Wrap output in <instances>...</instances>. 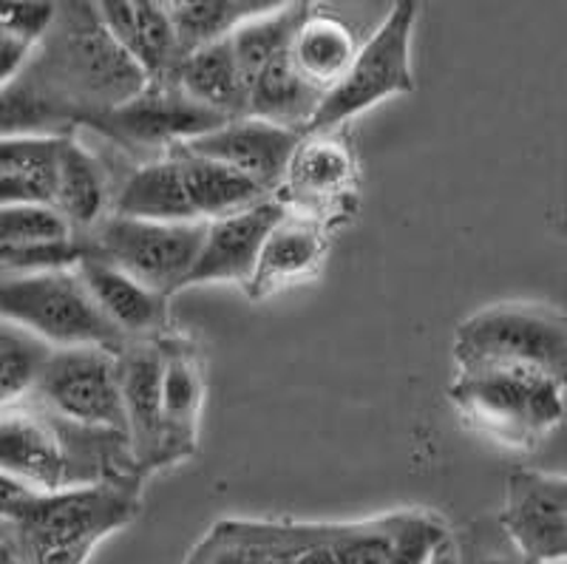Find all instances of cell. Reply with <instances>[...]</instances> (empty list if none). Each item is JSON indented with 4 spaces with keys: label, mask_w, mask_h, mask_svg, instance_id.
<instances>
[{
    "label": "cell",
    "mask_w": 567,
    "mask_h": 564,
    "mask_svg": "<svg viewBox=\"0 0 567 564\" xmlns=\"http://www.w3.org/2000/svg\"><path fill=\"white\" fill-rule=\"evenodd\" d=\"M148 83L109 32L100 3H60L27 69L0 89L3 136H69Z\"/></svg>",
    "instance_id": "obj_1"
},
{
    "label": "cell",
    "mask_w": 567,
    "mask_h": 564,
    "mask_svg": "<svg viewBox=\"0 0 567 564\" xmlns=\"http://www.w3.org/2000/svg\"><path fill=\"white\" fill-rule=\"evenodd\" d=\"M63 136H3L0 142V202L54 205L60 185Z\"/></svg>",
    "instance_id": "obj_18"
},
{
    "label": "cell",
    "mask_w": 567,
    "mask_h": 564,
    "mask_svg": "<svg viewBox=\"0 0 567 564\" xmlns=\"http://www.w3.org/2000/svg\"><path fill=\"white\" fill-rule=\"evenodd\" d=\"M105 27L123 45L128 58L145 71L151 83L174 80L182 63L179 34L168 3L154 0H103L100 3Z\"/></svg>",
    "instance_id": "obj_15"
},
{
    "label": "cell",
    "mask_w": 567,
    "mask_h": 564,
    "mask_svg": "<svg viewBox=\"0 0 567 564\" xmlns=\"http://www.w3.org/2000/svg\"><path fill=\"white\" fill-rule=\"evenodd\" d=\"M449 398L471 431L519 451L536 449L565 417L559 383L516 369L457 372Z\"/></svg>",
    "instance_id": "obj_4"
},
{
    "label": "cell",
    "mask_w": 567,
    "mask_h": 564,
    "mask_svg": "<svg viewBox=\"0 0 567 564\" xmlns=\"http://www.w3.org/2000/svg\"><path fill=\"white\" fill-rule=\"evenodd\" d=\"M0 312L3 321L40 335L54 349L97 347L116 355L128 343L97 307L80 269L3 276Z\"/></svg>",
    "instance_id": "obj_5"
},
{
    "label": "cell",
    "mask_w": 567,
    "mask_h": 564,
    "mask_svg": "<svg viewBox=\"0 0 567 564\" xmlns=\"http://www.w3.org/2000/svg\"><path fill=\"white\" fill-rule=\"evenodd\" d=\"M27 403L40 406L49 414L85 429L116 431L128 437L120 366L116 355L109 349H54L38 389Z\"/></svg>",
    "instance_id": "obj_8"
},
{
    "label": "cell",
    "mask_w": 567,
    "mask_h": 564,
    "mask_svg": "<svg viewBox=\"0 0 567 564\" xmlns=\"http://www.w3.org/2000/svg\"><path fill=\"white\" fill-rule=\"evenodd\" d=\"M429 564H460L457 545H454V533H452V536H449V539H445V542L437 547V551L432 553V558H429Z\"/></svg>",
    "instance_id": "obj_36"
},
{
    "label": "cell",
    "mask_w": 567,
    "mask_h": 564,
    "mask_svg": "<svg viewBox=\"0 0 567 564\" xmlns=\"http://www.w3.org/2000/svg\"><path fill=\"white\" fill-rule=\"evenodd\" d=\"M310 3H278L272 12L261 14L256 20H247L245 27L233 32V49L239 58L241 71H245L247 85L281 54L290 52L292 40H296L298 29L303 27V20L310 18Z\"/></svg>",
    "instance_id": "obj_26"
},
{
    "label": "cell",
    "mask_w": 567,
    "mask_h": 564,
    "mask_svg": "<svg viewBox=\"0 0 567 564\" xmlns=\"http://www.w3.org/2000/svg\"><path fill=\"white\" fill-rule=\"evenodd\" d=\"M80 238L89 244L91 256L105 258L136 281L148 284L151 289L171 298L176 289L190 287L205 247L207 222L162 225V222L109 216L97 230Z\"/></svg>",
    "instance_id": "obj_7"
},
{
    "label": "cell",
    "mask_w": 567,
    "mask_h": 564,
    "mask_svg": "<svg viewBox=\"0 0 567 564\" xmlns=\"http://www.w3.org/2000/svg\"><path fill=\"white\" fill-rule=\"evenodd\" d=\"M327 94L301 78V71L292 63L290 52L272 60L250 85V114L256 120L272 122L281 129L307 134L310 122L316 120L318 109Z\"/></svg>",
    "instance_id": "obj_21"
},
{
    "label": "cell",
    "mask_w": 567,
    "mask_h": 564,
    "mask_svg": "<svg viewBox=\"0 0 567 564\" xmlns=\"http://www.w3.org/2000/svg\"><path fill=\"white\" fill-rule=\"evenodd\" d=\"M140 513V482L40 494L3 476V564H83Z\"/></svg>",
    "instance_id": "obj_2"
},
{
    "label": "cell",
    "mask_w": 567,
    "mask_h": 564,
    "mask_svg": "<svg viewBox=\"0 0 567 564\" xmlns=\"http://www.w3.org/2000/svg\"><path fill=\"white\" fill-rule=\"evenodd\" d=\"M454 363L457 372H534L567 389V315L536 301L480 309L457 327Z\"/></svg>",
    "instance_id": "obj_3"
},
{
    "label": "cell",
    "mask_w": 567,
    "mask_h": 564,
    "mask_svg": "<svg viewBox=\"0 0 567 564\" xmlns=\"http://www.w3.org/2000/svg\"><path fill=\"white\" fill-rule=\"evenodd\" d=\"M165 372H162V414H165V465L187 460L199 445V417L205 406L202 360L185 338H162Z\"/></svg>",
    "instance_id": "obj_16"
},
{
    "label": "cell",
    "mask_w": 567,
    "mask_h": 564,
    "mask_svg": "<svg viewBox=\"0 0 567 564\" xmlns=\"http://www.w3.org/2000/svg\"><path fill=\"white\" fill-rule=\"evenodd\" d=\"M54 207L74 225L78 236L94 233L114 213L109 174H105L103 162L89 148H83V142L74 134L63 136L60 185Z\"/></svg>",
    "instance_id": "obj_20"
},
{
    "label": "cell",
    "mask_w": 567,
    "mask_h": 564,
    "mask_svg": "<svg viewBox=\"0 0 567 564\" xmlns=\"http://www.w3.org/2000/svg\"><path fill=\"white\" fill-rule=\"evenodd\" d=\"M290 216L284 202L267 199L250 211L207 222V238L190 284H250L270 233Z\"/></svg>",
    "instance_id": "obj_13"
},
{
    "label": "cell",
    "mask_w": 567,
    "mask_h": 564,
    "mask_svg": "<svg viewBox=\"0 0 567 564\" xmlns=\"http://www.w3.org/2000/svg\"><path fill=\"white\" fill-rule=\"evenodd\" d=\"M225 122L230 120L196 103L179 83L162 80L145 85V91L136 94L131 103L91 120L85 129L109 136L111 142H120L125 148L171 154L187 142L221 129Z\"/></svg>",
    "instance_id": "obj_9"
},
{
    "label": "cell",
    "mask_w": 567,
    "mask_h": 564,
    "mask_svg": "<svg viewBox=\"0 0 567 564\" xmlns=\"http://www.w3.org/2000/svg\"><path fill=\"white\" fill-rule=\"evenodd\" d=\"M54 347L40 335L3 321L0 327V403H27L52 360Z\"/></svg>",
    "instance_id": "obj_27"
},
{
    "label": "cell",
    "mask_w": 567,
    "mask_h": 564,
    "mask_svg": "<svg viewBox=\"0 0 567 564\" xmlns=\"http://www.w3.org/2000/svg\"><path fill=\"white\" fill-rule=\"evenodd\" d=\"M323 256V236L318 225L303 218L287 216L267 238L261 258H258L256 276L247 284L252 298H265L284 284L310 276Z\"/></svg>",
    "instance_id": "obj_24"
},
{
    "label": "cell",
    "mask_w": 567,
    "mask_h": 564,
    "mask_svg": "<svg viewBox=\"0 0 567 564\" xmlns=\"http://www.w3.org/2000/svg\"><path fill=\"white\" fill-rule=\"evenodd\" d=\"M358 43L347 23H341L332 14L312 12L298 29L296 40L290 45V58L303 80H310L316 89L329 94L341 85L358 58Z\"/></svg>",
    "instance_id": "obj_23"
},
{
    "label": "cell",
    "mask_w": 567,
    "mask_h": 564,
    "mask_svg": "<svg viewBox=\"0 0 567 564\" xmlns=\"http://www.w3.org/2000/svg\"><path fill=\"white\" fill-rule=\"evenodd\" d=\"M417 20V3L400 0L394 3L389 18L383 20L378 32L361 45L352 69L332 89L318 109L316 120L303 136H321L338 129L352 116L374 109L389 96L409 94L414 89L412 74V32Z\"/></svg>",
    "instance_id": "obj_6"
},
{
    "label": "cell",
    "mask_w": 567,
    "mask_h": 564,
    "mask_svg": "<svg viewBox=\"0 0 567 564\" xmlns=\"http://www.w3.org/2000/svg\"><path fill=\"white\" fill-rule=\"evenodd\" d=\"M460 564H530L508 527L496 516H480L454 533Z\"/></svg>",
    "instance_id": "obj_31"
},
{
    "label": "cell",
    "mask_w": 567,
    "mask_h": 564,
    "mask_svg": "<svg viewBox=\"0 0 567 564\" xmlns=\"http://www.w3.org/2000/svg\"><path fill=\"white\" fill-rule=\"evenodd\" d=\"M171 154L182 162L187 196H190V205L202 222H216V218L250 211V207L272 199L270 191H265L250 176L221 165V162L194 156L187 151H171Z\"/></svg>",
    "instance_id": "obj_22"
},
{
    "label": "cell",
    "mask_w": 567,
    "mask_h": 564,
    "mask_svg": "<svg viewBox=\"0 0 567 564\" xmlns=\"http://www.w3.org/2000/svg\"><path fill=\"white\" fill-rule=\"evenodd\" d=\"M406 513H392L381 520L332 525V547L338 564H389L398 551Z\"/></svg>",
    "instance_id": "obj_29"
},
{
    "label": "cell",
    "mask_w": 567,
    "mask_h": 564,
    "mask_svg": "<svg viewBox=\"0 0 567 564\" xmlns=\"http://www.w3.org/2000/svg\"><path fill=\"white\" fill-rule=\"evenodd\" d=\"M38 45L18 34L0 32V85H9L20 71L27 69Z\"/></svg>",
    "instance_id": "obj_35"
},
{
    "label": "cell",
    "mask_w": 567,
    "mask_h": 564,
    "mask_svg": "<svg viewBox=\"0 0 567 564\" xmlns=\"http://www.w3.org/2000/svg\"><path fill=\"white\" fill-rule=\"evenodd\" d=\"M449 536H452V531L434 513L409 511L406 525H403V533H400L398 551H394V558L389 564H429L432 553Z\"/></svg>",
    "instance_id": "obj_33"
},
{
    "label": "cell",
    "mask_w": 567,
    "mask_h": 564,
    "mask_svg": "<svg viewBox=\"0 0 567 564\" xmlns=\"http://www.w3.org/2000/svg\"><path fill=\"white\" fill-rule=\"evenodd\" d=\"M89 256V244L83 238L54 244H32V247H0V269L3 276H40V273H60L78 269Z\"/></svg>",
    "instance_id": "obj_32"
},
{
    "label": "cell",
    "mask_w": 567,
    "mask_h": 564,
    "mask_svg": "<svg viewBox=\"0 0 567 564\" xmlns=\"http://www.w3.org/2000/svg\"><path fill=\"white\" fill-rule=\"evenodd\" d=\"M111 216L140 218V222H162V225H185L202 222L187 196L182 162L174 154L142 162L134 174L123 182L114 196Z\"/></svg>",
    "instance_id": "obj_17"
},
{
    "label": "cell",
    "mask_w": 567,
    "mask_h": 564,
    "mask_svg": "<svg viewBox=\"0 0 567 564\" xmlns=\"http://www.w3.org/2000/svg\"><path fill=\"white\" fill-rule=\"evenodd\" d=\"M276 7L272 0H174L168 9L179 34L182 60L233 38L247 20L261 18Z\"/></svg>",
    "instance_id": "obj_25"
},
{
    "label": "cell",
    "mask_w": 567,
    "mask_h": 564,
    "mask_svg": "<svg viewBox=\"0 0 567 564\" xmlns=\"http://www.w3.org/2000/svg\"><path fill=\"white\" fill-rule=\"evenodd\" d=\"M499 520L530 564H567V476L511 471Z\"/></svg>",
    "instance_id": "obj_10"
},
{
    "label": "cell",
    "mask_w": 567,
    "mask_h": 564,
    "mask_svg": "<svg viewBox=\"0 0 567 564\" xmlns=\"http://www.w3.org/2000/svg\"><path fill=\"white\" fill-rule=\"evenodd\" d=\"M174 83L225 120H245L250 114V85L230 38L182 60Z\"/></svg>",
    "instance_id": "obj_19"
},
{
    "label": "cell",
    "mask_w": 567,
    "mask_h": 564,
    "mask_svg": "<svg viewBox=\"0 0 567 564\" xmlns=\"http://www.w3.org/2000/svg\"><path fill=\"white\" fill-rule=\"evenodd\" d=\"M301 142L303 134H298V131L281 129V125L256 120V116H245V120L225 122L221 129L187 142L176 151L221 162V165L250 176L252 182L272 193V187L281 185L290 174L292 156H296Z\"/></svg>",
    "instance_id": "obj_11"
},
{
    "label": "cell",
    "mask_w": 567,
    "mask_h": 564,
    "mask_svg": "<svg viewBox=\"0 0 567 564\" xmlns=\"http://www.w3.org/2000/svg\"><path fill=\"white\" fill-rule=\"evenodd\" d=\"M128 437L136 465L145 476L165 469V414H162V372L165 355L159 340H128L116 352Z\"/></svg>",
    "instance_id": "obj_12"
},
{
    "label": "cell",
    "mask_w": 567,
    "mask_h": 564,
    "mask_svg": "<svg viewBox=\"0 0 567 564\" xmlns=\"http://www.w3.org/2000/svg\"><path fill=\"white\" fill-rule=\"evenodd\" d=\"M78 269L97 307L125 340H162L174 335L168 296L91 253Z\"/></svg>",
    "instance_id": "obj_14"
},
{
    "label": "cell",
    "mask_w": 567,
    "mask_h": 564,
    "mask_svg": "<svg viewBox=\"0 0 567 564\" xmlns=\"http://www.w3.org/2000/svg\"><path fill=\"white\" fill-rule=\"evenodd\" d=\"M354 162L343 142L329 140V136H303L292 156L290 182L292 191L307 199H323V196H336L352 182Z\"/></svg>",
    "instance_id": "obj_28"
},
{
    "label": "cell",
    "mask_w": 567,
    "mask_h": 564,
    "mask_svg": "<svg viewBox=\"0 0 567 564\" xmlns=\"http://www.w3.org/2000/svg\"><path fill=\"white\" fill-rule=\"evenodd\" d=\"M60 3H3L0 7V32L18 34L38 45L58 20Z\"/></svg>",
    "instance_id": "obj_34"
},
{
    "label": "cell",
    "mask_w": 567,
    "mask_h": 564,
    "mask_svg": "<svg viewBox=\"0 0 567 564\" xmlns=\"http://www.w3.org/2000/svg\"><path fill=\"white\" fill-rule=\"evenodd\" d=\"M78 238V230L54 205L0 207V247H32Z\"/></svg>",
    "instance_id": "obj_30"
}]
</instances>
